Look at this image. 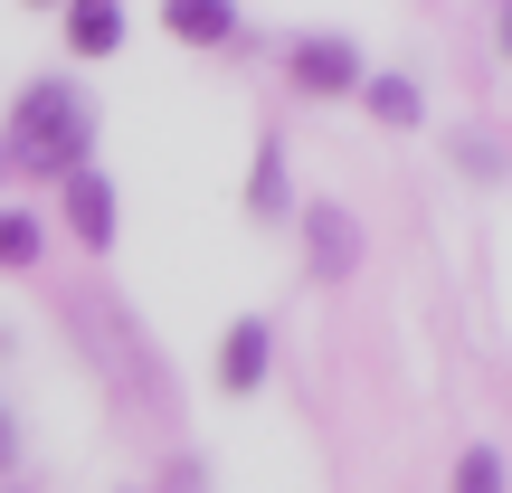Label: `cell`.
Listing matches in <instances>:
<instances>
[{
    "instance_id": "30bf717a",
    "label": "cell",
    "mask_w": 512,
    "mask_h": 493,
    "mask_svg": "<svg viewBox=\"0 0 512 493\" xmlns=\"http://www.w3.org/2000/svg\"><path fill=\"white\" fill-rule=\"evenodd\" d=\"M456 493H503V456L494 446H465L456 456Z\"/></svg>"
},
{
    "instance_id": "5b68a950",
    "label": "cell",
    "mask_w": 512,
    "mask_h": 493,
    "mask_svg": "<svg viewBox=\"0 0 512 493\" xmlns=\"http://www.w3.org/2000/svg\"><path fill=\"white\" fill-rule=\"evenodd\" d=\"M162 29L181 48H228L238 38V0H162Z\"/></svg>"
},
{
    "instance_id": "3957f363",
    "label": "cell",
    "mask_w": 512,
    "mask_h": 493,
    "mask_svg": "<svg viewBox=\"0 0 512 493\" xmlns=\"http://www.w3.org/2000/svg\"><path fill=\"white\" fill-rule=\"evenodd\" d=\"M294 86H304V95H351V86H361V48L332 38V29L294 38Z\"/></svg>"
},
{
    "instance_id": "9c48e42d",
    "label": "cell",
    "mask_w": 512,
    "mask_h": 493,
    "mask_svg": "<svg viewBox=\"0 0 512 493\" xmlns=\"http://www.w3.org/2000/svg\"><path fill=\"white\" fill-rule=\"evenodd\" d=\"M247 209H256V219H285V143H275V133H266V143H256V181H247Z\"/></svg>"
},
{
    "instance_id": "5bb4252c",
    "label": "cell",
    "mask_w": 512,
    "mask_h": 493,
    "mask_svg": "<svg viewBox=\"0 0 512 493\" xmlns=\"http://www.w3.org/2000/svg\"><path fill=\"white\" fill-rule=\"evenodd\" d=\"M162 493H200V465H181V475H171Z\"/></svg>"
},
{
    "instance_id": "7c38bea8",
    "label": "cell",
    "mask_w": 512,
    "mask_h": 493,
    "mask_svg": "<svg viewBox=\"0 0 512 493\" xmlns=\"http://www.w3.org/2000/svg\"><path fill=\"white\" fill-rule=\"evenodd\" d=\"M456 162H465V171H475V181H494V171H503V152H494V143H484V133H465V143H456Z\"/></svg>"
},
{
    "instance_id": "6da1fadb",
    "label": "cell",
    "mask_w": 512,
    "mask_h": 493,
    "mask_svg": "<svg viewBox=\"0 0 512 493\" xmlns=\"http://www.w3.org/2000/svg\"><path fill=\"white\" fill-rule=\"evenodd\" d=\"M86 143H95V105L76 76H38L19 86L10 124H0V171H38V181H67L86 171Z\"/></svg>"
},
{
    "instance_id": "8992f818",
    "label": "cell",
    "mask_w": 512,
    "mask_h": 493,
    "mask_svg": "<svg viewBox=\"0 0 512 493\" xmlns=\"http://www.w3.org/2000/svg\"><path fill=\"white\" fill-rule=\"evenodd\" d=\"M67 228L86 247H114V181L105 171H67Z\"/></svg>"
},
{
    "instance_id": "52a82bcc",
    "label": "cell",
    "mask_w": 512,
    "mask_h": 493,
    "mask_svg": "<svg viewBox=\"0 0 512 493\" xmlns=\"http://www.w3.org/2000/svg\"><path fill=\"white\" fill-rule=\"evenodd\" d=\"M67 48L76 57H114L124 48V0H67Z\"/></svg>"
},
{
    "instance_id": "9a60e30c",
    "label": "cell",
    "mask_w": 512,
    "mask_h": 493,
    "mask_svg": "<svg viewBox=\"0 0 512 493\" xmlns=\"http://www.w3.org/2000/svg\"><path fill=\"white\" fill-rule=\"evenodd\" d=\"M38 10H67V0H38Z\"/></svg>"
},
{
    "instance_id": "7a4b0ae2",
    "label": "cell",
    "mask_w": 512,
    "mask_h": 493,
    "mask_svg": "<svg viewBox=\"0 0 512 493\" xmlns=\"http://www.w3.org/2000/svg\"><path fill=\"white\" fill-rule=\"evenodd\" d=\"M361 266V219L342 200H304V275L313 285H351Z\"/></svg>"
},
{
    "instance_id": "8fae6325",
    "label": "cell",
    "mask_w": 512,
    "mask_h": 493,
    "mask_svg": "<svg viewBox=\"0 0 512 493\" xmlns=\"http://www.w3.org/2000/svg\"><path fill=\"white\" fill-rule=\"evenodd\" d=\"M0 266H38V219L0 209Z\"/></svg>"
},
{
    "instance_id": "ba28073f",
    "label": "cell",
    "mask_w": 512,
    "mask_h": 493,
    "mask_svg": "<svg viewBox=\"0 0 512 493\" xmlns=\"http://www.w3.org/2000/svg\"><path fill=\"white\" fill-rule=\"evenodd\" d=\"M361 105H370V124H389V133L418 124V86H408V76H361Z\"/></svg>"
},
{
    "instance_id": "4fadbf2b",
    "label": "cell",
    "mask_w": 512,
    "mask_h": 493,
    "mask_svg": "<svg viewBox=\"0 0 512 493\" xmlns=\"http://www.w3.org/2000/svg\"><path fill=\"white\" fill-rule=\"evenodd\" d=\"M10 456H19V418L0 408V465H10Z\"/></svg>"
},
{
    "instance_id": "277c9868",
    "label": "cell",
    "mask_w": 512,
    "mask_h": 493,
    "mask_svg": "<svg viewBox=\"0 0 512 493\" xmlns=\"http://www.w3.org/2000/svg\"><path fill=\"white\" fill-rule=\"evenodd\" d=\"M266 361H275V323H256V313H247V323L219 332V389H256V380H266Z\"/></svg>"
}]
</instances>
